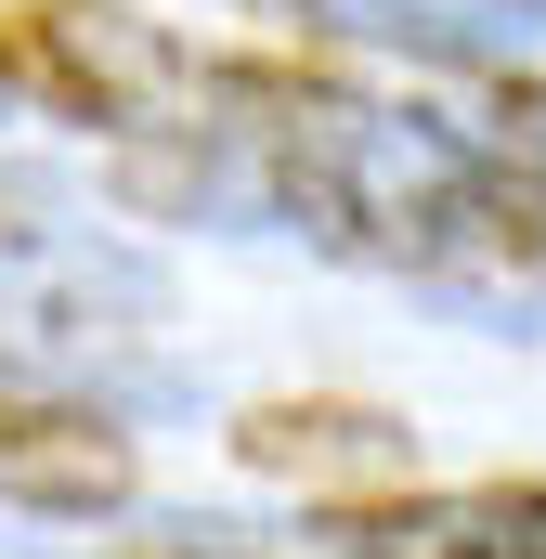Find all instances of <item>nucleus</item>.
<instances>
[{"label": "nucleus", "instance_id": "f257e3e1", "mask_svg": "<svg viewBox=\"0 0 546 559\" xmlns=\"http://www.w3.org/2000/svg\"><path fill=\"white\" fill-rule=\"evenodd\" d=\"M0 79L39 92L79 131H118V143H182L222 118V66L195 39L118 13V0H13L0 13Z\"/></svg>", "mask_w": 546, "mask_h": 559}, {"label": "nucleus", "instance_id": "f03ea898", "mask_svg": "<svg viewBox=\"0 0 546 559\" xmlns=\"http://www.w3.org/2000/svg\"><path fill=\"white\" fill-rule=\"evenodd\" d=\"M325 559H546V495L534 468L508 481H378L312 508Z\"/></svg>", "mask_w": 546, "mask_h": 559}, {"label": "nucleus", "instance_id": "7ed1b4c3", "mask_svg": "<svg viewBox=\"0 0 546 559\" xmlns=\"http://www.w3.org/2000/svg\"><path fill=\"white\" fill-rule=\"evenodd\" d=\"M131 481H143V455H131L118 417L0 378V508H39V521H118Z\"/></svg>", "mask_w": 546, "mask_h": 559}, {"label": "nucleus", "instance_id": "20e7f679", "mask_svg": "<svg viewBox=\"0 0 546 559\" xmlns=\"http://www.w3.org/2000/svg\"><path fill=\"white\" fill-rule=\"evenodd\" d=\"M235 468L261 481H299L312 508L325 495H378V481H416V429L391 404H339V391H299V404H248L235 417Z\"/></svg>", "mask_w": 546, "mask_h": 559}, {"label": "nucleus", "instance_id": "39448f33", "mask_svg": "<svg viewBox=\"0 0 546 559\" xmlns=\"http://www.w3.org/2000/svg\"><path fill=\"white\" fill-rule=\"evenodd\" d=\"M131 559H286V547H235V534H156V547H131Z\"/></svg>", "mask_w": 546, "mask_h": 559}, {"label": "nucleus", "instance_id": "423d86ee", "mask_svg": "<svg viewBox=\"0 0 546 559\" xmlns=\"http://www.w3.org/2000/svg\"><path fill=\"white\" fill-rule=\"evenodd\" d=\"M495 13H534V0H495Z\"/></svg>", "mask_w": 546, "mask_h": 559}]
</instances>
